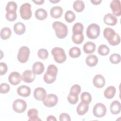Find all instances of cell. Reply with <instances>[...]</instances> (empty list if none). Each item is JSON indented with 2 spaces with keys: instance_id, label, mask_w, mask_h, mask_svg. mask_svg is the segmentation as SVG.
Segmentation results:
<instances>
[{
  "instance_id": "e575fe53",
  "label": "cell",
  "mask_w": 121,
  "mask_h": 121,
  "mask_svg": "<svg viewBox=\"0 0 121 121\" xmlns=\"http://www.w3.org/2000/svg\"><path fill=\"white\" fill-rule=\"evenodd\" d=\"M76 16L75 13L71 11L68 10L65 14V20L68 23H71L74 21L75 19Z\"/></svg>"
},
{
  "instance_id": "3957f363",
  "label": "cell",
  "mask_w": 121,
  "mask_h": 121,
  "mask_svg": "<svg viewBox=\"0 0 121 121\" xmlns=\"http://www.w3.org/2000/svg\"><path fill=\"white\" fill-rule=\"evenodd\" d=\"M51 53L54 60L58 63H63L66 60V55L62 48L55 47L52 50Z\"/></svg>"
},
{
  "instance_id": "4fadbf2b",
  "label": "cell",
  "mask_w": 121,
  "mask_h": 121,
  "mask_svg": "<svg viewBox=\"0 0 121 121\" xmlns=\"http://www.w3.org/2000/svg\"><path fill=\"white\" fill-rule=\"evenodd\" d=\"M46 95V91L43 88L37 87L34 91V97L38 101H43Z\"/></svg>"
},
{
  "instance_id": "603a6c76",
  "label": "cell",
  "mask_w": 121,
  "mask_h": 121,
  "mask_svg": "<svg viewBox=\"0 0 121 121\" xmlns=\"http://www.w3.org/2000/svg\"><path fill=\"white\" fill-rule=\"evenodd\" d=\"M13 29L16 34L18 35H21L26 31V26L23 23L19 22L14 24Z\"/></svg>"
},
{
  "instance_id": "277c9868",
  "label": "cell",
  "mask_w": 121,
  "mask_h": 121,
  "mask_svg": "<svg viewBox=\"0 0 121 121\" xmlns=\"http://www.w3.org/2000/svg\"><path fill=\"white\" fill-rule=\"evenodd\" d=\"M100 28L99 25L96 24L92 23L90 24L86 31V34L87 37L91 39H96L100 35Z\"/></svg>"
},
{
  "instance_id": "7dc6e473",
  "label": "cell",
  "mask_w": 121,
  "mask_h": 121,
  "mask_svg": "<svg viewBox=\"0 0 121 121\" xmlns=\"http://www.w3.org/2000/svg\"><path fill=\"white\" fill-rule=\"evenodd\" d=\"M32 1L37 5H41L43 4L44 2V0H33Z\"/></svg>"
},
{
  "instance_id": "1f68e13d",
  "label": "cell",
  "mask_w": 121,
  "mask_h": 121,
  "mask_svg": "<svg viewBox=\"0 0 121 121\" xmlns=\"http://www.w3.org/2000/svg\"><path fill=\"white\" fill-rule=\"evenodd\" d=\"M97 52L100 55L102 56H106L109 54L110 49L105 44H101L98 47Z\"/></svg>"
},
{
  "instance_id": "cb8c5ba5",
  "label": "cell",
  "mask_w": 121,
  "mask_h": 121,
  "mask_svg": "<svg viewBox=\"0 0 121 121\" xmlns=\"http://www.w3.org/2000/svg\"><path fill=\"white\" fill-rule=\"evenodd\" d=\"M116 93V88L114 86H111L107 87L104 91V97L108 99H112L115 95Z\"/></svg>"
},
{
  "instance_id": "681fc988",
  "label": "cell",
  "mask_w": 121,
  "mask_h": 121,
  "mask_svg": "<svg viewBox=\"0 0 121 121\" xmlns=\"http://www.w3.org/2000/svg\"><path fill=\"white\" fill-rule=\"evenodd\" d=\"M49 1L52 2V3H57V2H59L60 1L59 0H49Z\"/></svg>"
},
{
  "instance_id": "f35d334b",
  "label": "cell",
  "mask_w": 121,
  "mask_h": 121,
  "mask_svg": "<svg viewBox=\"0 0 121 121\" xmlns=\"http://www.w3.org/2000/svg\"><path fill=\"white\" fill-rule=\"evenodd\" d=\"M38 56L41 59H46L48 57V52L47 50L42 48L39 49L37 52Z\"/></svg>"
},
{
  "instance_id": "ac0fdd59",
  "label": "cell",
  "mask_w": 121,
  "mask_h": 121,
  "mask_svg": "<svg viewBox=\"0 0 121 121\" xmlns=\"http://www.w3.org/2000/svg\"><path fill=\"white\" fill-rule=\"evenodd\" d=\"M88 109L89 104L85 101H81L77 106V113L79 115H83L87 112Z\"/></svg>"
},
{
  "instance_id": "7bdbcfd3",
  "label": "cell",
  "mask_w": 121,
  "mask_h": 121,
  "mask_svg": "<svg viewBox=\"0 0 121 121\" xmlns=\"http://www.w3.org/2000/svg\"><path fill=\"white\" fill-rule=\"evenodd\" d=\"M8 70V67L7 64L3 62L0 63V75L1 76L6 73Z\"/></svg>"
},
{
  "instance_id": "b9f144b4",
  "label": "cell",
  "mask_w": 121,
  "mask_h": 121,
  "mask_svg": "<svg viewBox=\"0 0 121 121\" xmlns=\"http://www.w3.org/2000/svg\"><path fill=\"white\" fill-rule=\"evenodd\" d=\"M81 92V87L78 84H75L73 85L70 89V93L78 95Z\"/></svg>"
},
{
  "instance_id": "74e56055",
  "label": "cell",
  "mask_w": 121,
  "mask_h": 121,
  "mask_svg": "<svg viewBox=\"0 0 121 121\" xmlns=\"http://www.w3.org/2000/svg\"><path fill=\"white\" fill-rule=\"evenodd\" d=\"M80 98L81 101H85L88 104H90L92 101L91 95L88 92H83L81 95Z\"/></svg>"
},
{
  "instance_id": "7402d4cb",
  "label": "cell",
  "mask_w": 121,
  "mask_h": 121,
  "mask_svg": "<svg viewBox=\"0 0 121 121\" xmlns=\"http://www.w3.org/2000/svg\"><path fill=\"white\" fill-rule=\"evenodd\" d=\"M96 45L92 42L88 41L83 46L84 52L86 54H91L93 53L95 50Z\"/></svg>"
},
{
  "instance_id": "8fae6325",
  "label": "cell",
  "mask_w": 121,
  "mask_h": 121,
  "mask_svg": "<svg viewBox=\"0 0 121 121\" xmlns=\"http://www.w3.org/2000/svg\"><path fill=\"white\" fill-rule=\"evenodd\" d=\"M9 81L13 85H17L22 80V76L17 71L12 72L9 76Z\"/></svg>"
},
{
  "instance_id": "ee69618b",
  "label": "cell",
  "mask_w": 121,
  "mask_h": 121,
  "mask_svg": "<svg viewBox=\"0 0 121 121\" xmlns=\"http://www.w3.org/2000/svg\"><path fill=\"white\" fill-rule=\"evenodd\" d=\"M120 42H121L120 36L118 34H117L115 37H114V38L109 43L112 46H116V45H117L118 44H119L120 43Z\"/></svg>"
},
{
  "instance_id": "7a4b0ae2",
  "label": "cell",
  "mask_w": 121,
  "mask_h": 121,
  "mask_svg": "<svg viewBox=\"0 0 121 121\" xmlns=\"http://www.w3.org/2000/svg\"><path fill=\"white\" fill-rule=\"evenodd\" d=\"M56 36L60 39H63L68 34V29L67 26L60 21H55L52 24Z\"/></svg>"
},
{
  "instance_id": "5b68a950",
  "label": "cell",
  "mask_w": 121,
  "mask_h": 121,
  "mask_svg": "<svg viewBox=\"0 0 121 121\" xmlns=\"http://www.w3.org/2000/svg\"><path fill=\"white\" fill-rule=\"evenodd\" d=\"M20 15L21 18L24 20L30 19L32 15L31 5L29 3H24L20 7Z\"/></svg>"
},
{
  "instance_id": "f1b7e54d",
  "label": "cell",
  "mask_w": 121,
  "mask_h": 121,
  "mask_svg": "<svg viewBox=\"0 0 121 121\" xmlns=\"http://www.w3.org/2000/svg\"><path fill=\"white\" fill-rule=\"evenodd\" d=\"M11 35V29L8 27H5L1 29L0 31V37L3 40H6L9 39Z\"/></svg>"
},
{
  "instance_id": "ba28073f",
  "label": "cell",
  "mask_w": 121,
  "mask_h": 121,
  "mask_svg": "<svg viewBox=\"0 0 121 121\" xmlns=\"http://www.w3.org/2000/svg\"><path fill=\"white\" fill-rule=\"evenodd\" d=\"M13 109L17 113H22L26 110L27 107V104L25 101L21 99L15 100L12 105Z\"/></svg>"
},
{
  "instance_id": "4316f807",
  "label": "cell",
  "mask_w": 121,
  "mask_h": 121,
  "mask_svg": "<svg viewBox=\"0 0 121 121\" xmlns=\"http://www.w3.org/2000/svg\"><path fill=\"white\" fill-rule=\"evenodd\" d=\"M47 12L43 9H38L35 12V17L40 20H43L47 17Z\"/></svg>"
},
{
  "instance_id": "60d3db41",
  "label": "cell",
  "mask_w": 121,
  "mask_h": 121,
  "mask_svg": "<svg viewBox=\"0 0 121 121\" xmlns=\"http://www.w3.org/2000/svg\"><path fill=\"white\" fill-rule=\"evenodd\" d=\"M10 86L9 84L3 83L0 85V92L1 94H6L9 92Z\"/></svg>"
},
{
  "instance_id": "30bf717a",
  "label": "cell",
  "mask_w": 121,
  "mask_h": 121,
  "mask_svg": "<svg viewBox=\"0 0 121 121\" xmlns=\"http://www.w3.org/2000/svg\"><path fill=\"white\" fill-rule=\"evenodd\" d=\"M110 8L112 10L113 15L115 16L119 17L121 15V1L119 0H113L111 1Z\"/></svg>"
},
{
  "instance_id": "8992f818",
  "label": "cell",
  "mask_w": 121,
  "mask_h": 121,
  "mask_svg": "<svg viewBox=\"0 0 121 121\" xmlns=\"http://www.w3.org/2000/svg\"><path fill=\"white\" fill-rule=\"evenodd\" d=\"M30 50L27 46H23L21 47L18 51L17 55L18 60L21 63H26L29 59Z\"/></svg>"
},
{
  "instance_id": "e0dca14e",
  "label": "cell",
  "mask_w": 121,
  "mask_h": 121,
  "mask_svg": "<svg viewBox=\"0 0 121 121\" xmlns=\"http://www.w3.org/2000/svg\"><path fill=\"white\" fill-rule=\"evenodd\" d=\"M17 92L19 95L24 97L29 96L31 92L30 88L25 85H22L18 87Z\"/></svg>"
},
{
  "instance_id": "d4e9b609",
  "label": "cell",
  "mask_w": 121,
  "mask_h": 121,
  "mask_svg": "<svg viewBox=\"0 0 121 121\" xmlns=\"http://www.w3.org/2000/svg\"><path fill=\"white\" fill-rule=\"evenodd\" d=\"M27 115L29 118L28 120L29 121H36L41 120L38 118V110L35 108H32L29 109L27 112Z\"/></svg>"
},
{
  "instance_id": "d6986e66",
  "label": "cell",
  "mask_w": 121,
  "mask_h": 121,
  "mask_svg": "<svg viewBox=\"0 0 121 121\" xmlns=\"http://www.w3.org/2000/svg\"><path fill=\"white\" fill-rule=\"evenodd\" d=\"M63 13V9L60 6L52 7L50 10V15L54 18H58L61 17Z\"/></svg>"
},
{
  "instance_id": "f546056e",
  "label": "cell",
  "mask_w": 121,
  "mask_h": 121,
  "mask_svg": "<svg viewBox=\"0 0 121 121\" xmlns=\"http://www.w3.org/2000/svg\"><path fill=\"white\" fill-rule=\"evenodd\" d=\"M69 54L70 57L72 58H78L81 55V51L78 47H73L69 49Z\"/></svg>"
},
{
  "instance_id": "9a60e30c",
  "label": "cell",
  "mask_w": 121,
  "mask_h": 121,
  "mask_svg": "<svg viewBox=\"0 0 121 121\" xmlns=\"http://www.w3.org/2000/svg\"><path fill=\"white\" fill-rule=\"evenodd\" d=\"M117 33L115 31L110 27L104 28L103 32V35L105 39H107L108 43L111 42L115 37Z\"/></svg>"
},
{
  "instance_id": "d590c367",
  "label": "cell",
  "mask_w": 121,
  "mask_h": 121,
  "mask_svg": "<svg viewBox=\"0 0 121 121\" xmlns=\"http://www.w3.org/2000/svg\"><path fill=\"white\" fill-rule=\"evenodd\" d=\"M78 95L69 93L67 97V99L69 103L72 104H75L77 103L78 100Z\"/></svg>"
},
{
  "instance_id": "2e32d148",
  "label": "cell",
  "mask_w": 121,
  "mask_h": 121,
  "mask_svg": "<svg viewBox=\"0 0 121 121\" xmlns=\"http://www.w3.org/2000/svg\"><path fill=\"white\" fill-rule=\"evenodd\" d=\"M117 19L116 17L112 13H107L104 17V23L109 26H114L117 23Z\"/></svg>"
},
{
  "instance_id": "52a82bcc",
  "label": "cell",
  "mask_w": 121,
  "mask_h": 121,
  "mask_svg": "<svg viewBox=\"0 0 121 121\" xmlns=\"http://www.w3.org/2000/svg\"><path fill=\"white\" fill-rule=\"evenodd\" d=\"M106 108L105 105L102 103H98L96 104L93 109L94 115L97 118L104 117L106 113Z\"/></svg>"
},
{
  "instance_id": "484cf974",
  "label": "cell",
  "mask_w": 121,
  "mask_h": 121,
  "mask_svg": "<svg viewBox=\"0 0 121 121\" xmlns=\"http://www.w3.org/2000/svg\"><path fill=\"white\" fill-rule=\"evenodd\" d=\"M97 57L95 55H89L86 59V65L89 67H94L98 63Z\"/></svg>"
},
{
  "instance_id": "6da1fadb",
  "label": "cell",
  "mask_w": 121,
  "mask_h": 121,
  "mask_svg": "<svg viewBox=\"0 0 121 121\" xmlns=\"http://www.w3.org/2000/svg\"><path fill=\"white\" fill-rule=\"evenodd\" d=\"M58 73L57 67L53 64L49 65L47 67L46 72L43 75L44 82L48 84L54 82L56 79V76Z\"/></svg>"
},
{
  "instance_id": "4dcf8cb0",
  "label": "cell",
  "mask_w": 121,
  "mask_h": 121,
  "mask_svg": "<svg viewBox=\"0 0 121 121\" xmlns=\"http://www.w3.org/2000/svg\"><path fill=\"white\" fill-rule=\"evenodd\" d=\"M72 40L73 43L76 44H81L84 40V36L83 33L81 34H73Z\"/></svg>"
},
{
  "instance_id": "83f0119b",
  "label": "cell",
  "mask_w": 121,
  "mask_h": 121,
  "mask_svg": "<svg viewBox=\"0 0 121 121\" xmlns=\"http://www.w3.org/2000/svg\"><path fill=\"white\" fill-rule=\"evenodd\" d=\"M74 9L77 12H82L85 8V4L83 1L77 0L74 2L73 4Z\"/></svg>"
},
{
  "instance_id": "836d02e7",
  "label": "cell",
  "mask_w": 121,
  "mask_h": 121,
  "mask_svg": "<svg viewBox=\"0 0 121 121\" xmlns=\"http://www.w3.org/2000/svg\"><path fill=\"white\" fill-rule=\"evenodd\" d=\"M17 8V3L13 1H10L7 3L6 6V10L7 12H16Z\"/></svg>"
},
{
  "instance_id": "9c48e42d",
  "label": "cell",
  "mask_w": 121,
  "mask_h": 121,
  "mask_svg": "<svg viewBox=\"0 0 121 121\" xmlns=\"http://www.w3.org/2000/svg\"><path fill=\"white\" fill-rule=\"evenodd\" d=\"M58 101L57 96L53 94L47 95L45 98L43 100V104L48 107H52L55 106Z\"/></svg>"
},
{
  "instance_id": "bcb514c9",
  "label": "cell",
  "mask_w": 121,
  "mask_h": 121,
  "mask_svg": "<svg viewBox=\"0 0 121 121\" xmlns=\"http://www.w3.org/2000/svg\"><path fill=\"white\" fill-rule=\"evenodd\" d=\"M47 121H57V119L55 118V117L53 115H49L48 116L47 120Z\"/></svg>"
},
{
  "instance_id": "ab89813d",
  "label": "cell",
  "mask_w": 121,
  "mask_h": 121,
  "mask_svg": "<svg viewBox=\"0 0 121 121\" xmlns=\"http://www.w3.org/2000/svg\"><path fill=\"white\" fill-rule=\"evenodd\" d=\"M6 19L9 21H15L17 17V14L16 12H7L5 15Z\"/></svg>"
},
{
  "instance_id": "f6af8a7d",
  "label": "cell",
  "mask_w": 121,
  "mask_h": 121,
  "mask_svg": "<svg viewBox=\"0 0 121 121\" xmlns=\"http://www.w3.org/2000/svg\"><path fill=\"white\" fill-rule=\"evenodd\" d=\"M59 120L60 121H70V116L67 113H62L60 115Z\"/></svg>"
},
{
  "instance_id": "d6a6232c",
  "label": "cell",
  "mask_w": 121,
  "mask_h": 121,
  "mask_svg": "<svg viewBox=\"0 0 121 121\" xmlns=\"http://www.w3.org/2000/svg\"><path fill=\"white\" fill-rule=\"evenodd\" d=\"M83 30H84V26L82 24L79 22L76 23L73 25L72 27L73 34L83 33Z\"/></svg>"
},
{
  "instance_id": "44dd1931",
  "label": "cell",
  "mask_w": 121,
  "mask_h": 121,
  "mask_svg": "<svg viewBox=\"0 0 121 121\" xmlns=\"http://www.w3.org/2000/svg\"><path fill=\"white\" fill-rule=\"evenodd\" d=\"M121 110V103L119 101L114 100L110 104V111L113 114H119Z\"/></svg>"
},
{
  "instance_id": "5bb4252c",
  "label": "cell",
  "mask_w": 121,
  "mask_h": 121,
  "mask_svg": "<svg viewBox=\"0 0 121 121\" xmlns=\"http://www.w3.org/2000/svg\"><path fill=\"white\" fill-rule=\"evenodd\" d=\"M93 83L95 87L101 88L104 87L105 83V80L103 76L101 74H97L95 76L93 79Z\"/></svg>"
},
{
  "instance_id": "ffe728a7",
  "label": "cell",
  "mask_w": 121,
  "mask_h": 121,
  "mask_svg": "<svg viewBox=\"0 0 121 121\" xmlns=\"http://www.w3.org/2000/svg\"><path fill=\"white\" fill-rule=\"evenodd\" d=\"M44 66L43 63L39 61L35 62L32 67V71L35 75H40L43 73Z\"/></svg>"
},
{
  "instance_id": "7c38bea8",
  "label": "cell",
  "mask_w": 121,
  "mask_h": 121,
  "mask_svg": "<svg viewBox=\"0 0 121 121\" xmlns=\"http://www.w3.org/2000/svg\"><path fill=\"white\" fill-rule=\"evenodd\" d=\"M35 78V74L33 71L29 69L25 70L22 74V80L27 83L32 82Z\"/></svg>"
},
{
  "instance_id": "c3c4849f",
  "label": "cell",
  "mask_w": 121,
  "mask_h": 121,
  "mask_svg": "<svg viewBox=\"0 0 121 121\" xmlns=\"http://www.w3.org/2000/svg\"><path fill=\"white\" fill-rule=\"evenodd\" d=\"M91 2H92L94 5H98L101 2L102 0H91Z\"/></svg>"
},
{
  "instance_id": "8d00e7d4",
  "label": "cell",
  "mask_w": 121,
  "mask_h": 121,
  "mask_svg": "<svg viewBox=\"0 0 121 121\" xmlns=\"http://www.w3.org/2000/svg\"><path fill=\"white\" fill-rule=\"evenodd\" d=\"M109 60L111 63L114 64H118L121 61V56L118 53H113L111 55Z\"/></svg>"
}]
</instances>
